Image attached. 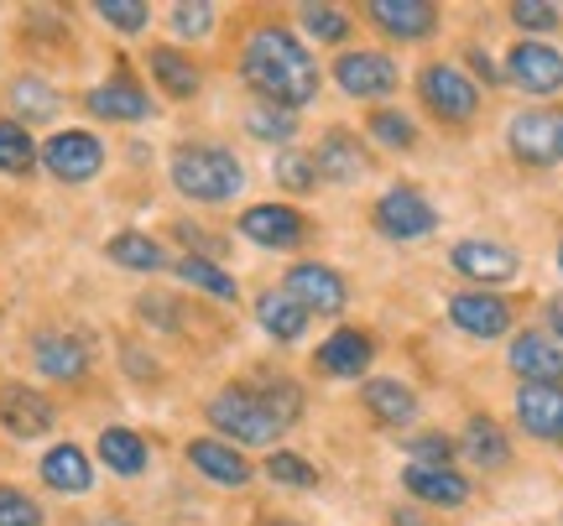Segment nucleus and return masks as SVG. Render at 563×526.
Returning a JSON list of instances; mask_svg holds the SVG:
<instances>
[{
    "mask_svg": "<svg viewBox=\"0 0 563 526\" xmlns=\"http://www.w3.org/2000/svg\"><path fill=\"white\" fill-rule=\"evenodd\" d=\"M506 146L511 157L532 172H548V167L563 163V110H522L506 125Z\"/></svg>",
    "mask_w": 563,
    "mask_h": 526,
    "instance_id": "423d86ee",
    "label": "nucleus"
},
{
    "mask_svg": "<svg viewBox=\"0 0 563 526\" xmlns=\"http://www.w3.org/2000/svg\"><path fill=\"white\" fill-rule=\"evenodd\" d=\"M100 459L110 474H121V480H136L141 469L152 465V454H146V438L131 433V427H104L100 433Z\"/></svg>",
    "mask_w": 563,
    "mask_h": 526,
    "instance_id": "cd10ccee",
    "label": "nucleus"
},
{
    "mask_svg": "<svg viewBox=\"0 0 563 526\" xmlns=\"http://www.w3.org/2000/svg\"><path fill=\"white\" fill-rule=\"evenodd\" d=\"M188 465L224 490L251 485V459H245L235 444H220V438H194V444H188Z\"/></svg>",
    "mask_w": 563,
    "mask_h": 526,
    "instance_id": "4be33fe9",
    "label": "nucleus"
},
{
    "mask_svg": "<svg viewBox=\"0 0 563 526\" xmlns=\"http://www.w3.org/2000/svg\"><path fill=\"white\" fill-rule=\"evenodd\" d=\"M104 256L115 266H125V271H162L167 266V250L152 235H141V230H121L115 240L104 245Z\"/></svg>",
    "mask_w": 563,
    "mask_h": 526,
    "instance_id": "c756f323",
    "label": "nucleus"
},
{
    "mask_svg": "<svg viewBox=\"0 0 563 526\" xmlns=\"http://www.w3.org/2000/svg\"><path fill=\"white\" fill-rule=\"evenodd\" d=\"M178 271L188 287H199V292H209V298H220V303H235L241 298V287H235V277L224 271L220 261H203V256H178Z\"/></svg>",
    "mask_w": 563,
    "mask_h": 526,
    "instance_id": "7c9ffc66",
    "label": "nucleus"
},
{
    "mask_svg": "<svg viewBox=\"0 0 563 526\" xmlns=\"http://www.w3.org/2000/svg\"><path fill=\"white\" fill-rule=\"evenodd\" d=\"M391 522H397V526H428V522L418 516V511H402V506L391 511Z\"/></svg>",
    "mask_w": 563,
    "mask_h": 526,
    "instance_id": "de8ad7c7",
    "label": "nucleus"
},
{
    "mask_svg": "<svg viewBox=\"0 0 563 526\" xmlns=\"http://www.w3.org/2000/svg\"><path fill=\"white\" fill-rule=\"evenodd\" d=\"M361 402L382 427H407L412 417H418V396H412V385L386 381V376H376V381L361 385Z\"/></svg>",
    "mask_w": 563,
    "mask_h": 526,
    "instance_id": "a878e982",
    "label": "nucleus"
},
{
    "mask_svg": "<svg viewBox=\"0 0 563 526\" xmlns=\"http://www.w3.org/2000/svg\"><path fill=\"white\" fill-rule=\"evenodd\" d=\"M42 485L58 490V495H84V490L95 485V465H89V454L79 444H58L42 454Z\"/></svg>",
    "mask_w": 563,
    "mask_h": 526,
    "instance_id": "393cba45",
    "label": "nucleus"
},
{
    "mask_svg": "<svg viewBox=\"0 0 563 526\" xmlns=\"http://www.w3.org/2000/svg\"><path fill=\"white\" fill-rule=\"evenodd\" d=\"M402 485L412 501L422 506H443V511H460L470 501V480H464L460 469H433V465H407L402 469Z\"/></svg>",
    "mask_w": 563,
    "mask_h": 526,
    "instance_id": "412c9836",
    "label": "nucleus"
},
{
    "mask_svg": "<svg viewBox=\"0 0 563 526\" xmlns=\"http://www.w3.org/2000/svg\"><path fill=\"white\" fill-rule=\"evenodd\" d=\"M272 178H277V188H287V193H313V188H319V172H313V152H302V146H287V152H277V167H272Z\"/></svg>",
    "mask_w": 563,
    "mask_h": 526,
    "instance_id": "c9c22d12",
    "label": "nucleus"
},
{
    "mask_svg": "<svg viewBox=\"0 0 563 526\" xmlns=\"http://www.w3.org/2000/svg\"><path fill=\"white\" fill-rule=\"evenodd\" d=\"M282 292H287L308 318H313V313H319V318H334V313H344V303H350L344 277L323 261H298L287 277H282Z\"/></svg>",
    "mask_w": 563,
    "mask_h": 526,
    "instance_id": "6e6552de",
    "label": "nucleus"
},
{
    "mask_svg": "<svg viewBox=\"0 0 563 526\" xmlns=\"http://www.w3.org/2000/svg\"><path fill=\"white\" fill-rule=\"evenodd\" d=\"M241 79L256 89L262 104H282L298 115L319 100V63L287 26H256L241 47Z\"/></svg>",
    "mask_w": 563,
    "mask_h": 526,
    "instance_id": "f257e3e1",
    "label": "nucleus"
},
{
    "mask_svg": "<svg viewBox=\"0 0 563 526\" xmlns=\"http://www.w3.org/2000/svg\"><path fill=\"white\" fill-rule=\"evenodd\" d=\"M32 167H37V142H32V131L21 121H0V172L26 178Z\"/></svg>",
    "mask_w": 563,
    "mask_h": 526,
    "instance_id": "72a5a7b5",
    "label": "nucleus"
},
{
    "mask_svg": "<svg viewBox=\"0 0 563 526\" xmlns=\"http://www.w3.org/2000/svg\"><path fill=\"white\" fill-rule=\"evenodd\" d=\"M11 104H16L21 125L26 121H53V115H58V89L42 83V79H16L11 83Z\"/></svg>",
    "mask_w": 563,
    "mask_h": 526,
    "instance_id": "f704fd0d",
    "label": "nucleus"
},
{
    "mask_svg": "<svg viewBox=\"0 0 563 526\" xmlns=\"http://www.w3.org/2000/svg\"><path fill=\"white\" fill-rule=\"evenodd\" d=\"M464 63L475 68V79H485V83H501L506 74H501V63H490V53H481V47H464Z\"/></svg>",
    "mask_w": 563,
    "mask_h": 526,
    "instance_id": "a18cd8bd",
    "label": "nucleus"
},
{
    "mask_svg": "<svg viewBox=\"0 0 563 526\" xmlns=\"http://www.w3.org/2000/svg\"><path fill=\"white\" fill-rule=\"evenodd\" d=\"M245 131L266 146H287L298 136V115L282 110V104H251V110H245Z\"/></svg>",
    "mask_w": 563,
    "mask_h": 526,
    "instance_id": "473e14b6",
    "label": "nucleus"
},
{
    "mask_svg": "<svg viewBox=\"0 0 563 526\" xmlns=\"http://www.w3.org/2000/svg\"><path fill=\"white\" fill-rule=\"evenodd\" d=\"M37 163L58 182H89L104 167V142L95 131H58L47 146H37Z\"/></svg>",
    "mask_w": 563,
    "mask_h": 526,
    "instance_id": "9d476101",
    "label": "nucleus"
},
{
    "mask_svg": "<svg viewBox=\"0 0 563 526\" xmlns=\"http://www.w3.org/2000/svg\"><path fill=\"white\" fill-rule=\"evenodd\" d=\"M313 360H319V370L334 376V381H361L365 370H371V360H376V339H371L365 328H334Z\"/></svg>",
    "mask_w": 563,
    "mask_h": 526,
    "instance_id": "a211bd4d",
    "label": "nucleus"
},
{
    "mask_svg": "<svg viewBox=\"0 0 563 526\" xmlns=\"http://www.w3.org/2000/svg\"><path fill=\"white\" fill-rule=\"evenodd\" d=\"M517 423H522L527 438L563 448V385H517Z\"/></svg>",
    "mask_w": 563,
    "mask_h": 526,
    "instance_id": "dca6fc26",
    "label": "nucleus"
},
{
    "mask_svg": "<svg viewBox=\"0 0 563 526\" xmlns=\"http://www.w3.org/2000/svg\"><path fill=\"white\" fill-rule=\"evenodd\" d=\"M95 16H104L115 32H141V26L152 21V11H146L141 0H100V5H95Z\"/></svg>",
    "mask_w": 563,
    "mask_h": 526,
    "instance_id": "c03bdc74",
    "label": "nucleus"
},
{
    "mask_svg": "<svg viewBox=\"0 0 563 526\" xmlns=\"http://www.w3.org/2000/svg\"><path fill=\"white\" fill-rule=\"evenodd\" d=\"M543 334L548 339H553V345H563V292H553V298H548L543 303Z\"/></svg>",
    "mask_w": 563,
    "mask_h": 526,
    "instance_id": "49530a36",
    "label": "nucleus"
},
{
    "mask_svg": "<svg viewBox=\"0 0 563 526\" xmlns=\"http://www.w3.org/2000/svg\"><path fill=\"white\" fill-rule=\"evenodd\" d=\"M0 427L21 438V444H32V438H47L53 427H58V406L53 396H42L32 385H0Z\"/></svg>",
    "mask_w": 563,
    "mask_h": 526,
    "instance_id": "f8f14e48",
    "label": "nucleus"
},
{
    "mask_svg": "<svg viewBox=\"0 0 563 526\" xmlns=\"http://www.w3.org/2000/svg\"><path fill=\"white\" fill-rule=\"evenodd\" d=\"M256 318H262V328L272 334V339H277V345H298L302 334H308V313H302V307L292 303L282 287H277V292H262V298H256Z\"/></svg>",
    "mask_w": 563,
    "mask_h": 526,
    "instance_id": "c85d7f7f",
    "label": "nucleus"
},
{
    "mask_svg": "<svg viewBox=\"0 0 563 526\" xmlns=\"http://www.w3.org/2000/svg\"><path fill=\"white\" fill-rule=\"evenodd\" d=\"M501 74H506V83H517L522 94L548 100V94H559V89H563V53L553 47V42L522 37L511 53H506Z\"/></svg>",
    "mask_w": 563,
    "mask_h": 526,
    "instance_id": "0eeeda50",
    "label": "nucleus"
},
{
    "mask_svg": "<svg viewBox=\"0 0 563 526\" xmlns=\"http://www.w3.org/2000/svg\"><path fill=\"white\" fill-rule=\"evenodd\" d=\"M418 94L443 125H470L481 115V83L454 63H428L418 74Z\"/></svg>",
    "mask_w": 563,
    "mask_h": 526,
    "instance_id": "39448f33",
    "label": "nucleus"
},
{
    "mask_svg": "<svg viewBox=\"0 0 563 526\" xmlns=\"http://www.w3.org/2000/svg\"><path fill=\"white\" fill-rule=\"evenodd\" d=\"M272 526H287V522H272Z\"/></svg>",
    "mask_w": 563,
    "mask_h": 526,
    "instance_id": "3c124183",
    "label": "nucleus"
},
{
    "mask_svg": "<svg viewBox=\"0 0 563 526\" xmlns=\"http://www.w3.org/2000/svg\"><path fill=\"white\" fill-rule=\"evenodd\" d=\"M0 526H42V506L26 490L0 485Z\"/></svg>",
    "mask_w": 563,
    "mask_h": 526,
    "instance_id": "79ce46f5",
    "label": "nucleus"
},
{
    "mask_svg": "<svg viewBox=\"0 0 563 526\" xmlns=\"http://www.w3.org/2000/svg\"><path fill=\"white\" fill-rule=\"evenodd\" d=\"M167 172H173V188L194 203H230L245 188V167L235 163V152L209 146V142L178 146L173 163H167Z\"/></svg>",
    "mask_w": 563,
    "mask_h": 526,
    "instance_id": "f03ea898",
    "label": "nucleus"
},
{
    "mask_svg": "<svg viewBox=\"0 0 563 526\" xmlns=\"http://www.w3.org/2000/svg\"><path fill=\"white\" fill-rule=\"evenodd\" d=\"M298 21H302V32H308L313 42H344L350 37V26H355L340 5H302Z\"/></svg>",
    "mask_w": 563,
    "mask_h": 526,
    "instance_id": "4c0bfd02",
    "label": "nucleus"
},
{
    "mask_svg": "<svg viewBox=\"0 0 563 526\" xmlns=\"http://www.w3.org/2000/svg\"><path fill=\"white\" fill-rule=\"evenodd\" d=\"M365 16L397 42H422L439 32V5H428V0H371Z\"/></svg>",
    "mask_w": 563,
    "mask_h": 526,
    "instance_id": "6ab92c4d",
    "label": "nucleus"
},
{
    "mask_svg": "<svg viewBox=\"0 0 563 526\" xmlns=\"http://www.w3.org/2000/svg\"><path fill=\"white\" fill-rule=\"evenodd\" d=\"M32 360L47 381H84L89 370V345L79 334H37L32 339Z\"/></svg>",
    "mask_w": 563,
    "mask_h": 526,
    "instance_id": "5701e85b",
    "label": "nucleus"
},
{
    "mask_svg": "<svg viewBox=\"0 0 563 526\" xmlns=\"http://www.w3.org/2000/svg\"><path fill=\"white\" fill-rule=\"evenodd\" d=\"M371 142L391 146V152H418V125L407 121L402 110H376L371 115Z\"/></svg>",
    "mask_w": 563,
    "mask_h": 526,
    "instance_id": "e433bc0d",
    "label": "nucleus"
},
{
    "mask_svg": "<svg viewBox=\"0 0 563 526\" xmlns=\"http://www.w3.org/2000/svg\"><path fill=\"white\" fill-rule=\"evenodd\" d=\"M235 230L262 250H298L308 240V214H298L292 203H251Z\"/></svg>",
    "mask_w": 563,
    "mask_h": 526,
    "instance_id": "9b49d317",
    "label": "nucleus"
},
{
    "mask_svg": "<svg viewBox=\"0 0 563 526\" xmlns=\"http://www.w3.org/2000/svg\"><path fill=\"white\" fill-rule=\"evenodd\" d=\"M407 448H412V465L449 469L454 465V454H460V438H449V433H412Z\"/></svg>",
    "mask_w": 563,
    "mask_h": 526,
    "instance_id": "a19ab883",
    "label": "nucleus"
},
{
    "mask_svg": "<svg viewBox=\"0 0 563 526\" xmlns=\"http://www.w3.org/2000/svg\"><path fill=\"white\" fill-rule=\"evenodd\" d=\"M371 224L382 230L386 240H428L433 230H439V209H433V199L422 193V188H412V182H397V188H386L382 199H376V209H371Z\"/></svg>",
    "mask_w": 563,
    "mask_h": 526,
    "instance_id": "20e7f679",
    "label": "nucleus"
},
{
    "mask_svg": "<svg viewBox=\"0 0 563 526\" xmlns=\"http://www.w3.org/2000/svg\"><path fill=\"white\" fill-rule=\"evenodd\" d=\"M506 365L517 381H538V385H563V345H553L543 328H522L511 334V349H506Z\"/></svg>",
    "mask_w": 563,
    "mask_h": 526,
    "instance_id": "2eb2a0df",
    "label": "nucleus"
},
{
    "mask_svg": "<svg viewBox=\"0 0 563 526\" xmlns=\"http://www.w3.org/2000/svg\"><path fill=\"white\" fill-rule=\"evenodd\" d=\"M209 423L220 427L224 438H235L245 448H272L282 438V427L272 423V412L256 402V391L251 385H224L220 396H209Z\"/></svg>",
    "mask_w": 563,
    "mask_h": 526,
    "instance_id": "7ed1b4c3",
    "label": "nucleus"
},
{
    "mask_svg": "<svg viewBox=\"0 0 563 526\" xmlns=\"http://www.w3.org/2000/svg\"><path fill=\"white\" fill-rule=\"evenodd\" d=\"M266 480H277V485H287V490H308V485H319V469L308 465V459H298V454L277 448V454L266 459Z\"/></svg>",
    "mask_w": 563,
    "mask_h": 526,
    "instance_id": "ea45409f",
    "label": "nucleus"
},
{
    "mask_svg": "<svg viewBox=\"0 0 563 526\" xmlns=\"http://www.w3.org/2000/svg\"><path fill=\"white\" fill-rule=\"evenodd\" d=\"M460 454H464V459H470L475 469H485V474H496V469L511 465V438H506V427L496 423L490 412H475V417L464 423Z\"/></svg>",
    "mask_w": 563,
    "mask_h": 526,
    "instance_id": "b1692460",
    "label": "nucleus"
},
{
    "mask_svg": "<svg viewBox=\"0 0 563 526\" xmlns=\"http://www.w3.org/2000/svg\"><path fill=\"white\" fill-rule=\"evenodd\" d=\"M449 266L460 271L464 282H475V292H490V287L517 282L522 256L501 240H460L454 250H449Z\"/></svg>",
    "mask_w": 563,
    "mask_h": 526,
    "instance_id": "1a4fd4ad",
    "label": "nucleus"
},
{
    "mask_svg": "<svg viewBox=\"0 0 563 526\" xmlns=\"http://www.w3.org/2000/svg\"><path fill=\"white\" fill-rule=\"evenodd\" d=\"M84 110L100 115V121H125L131 125V121H146V115H152V94H146V89L121 68L115 79L95 83V89L84 94Z\"/></svg>",
    "mask_w": 563,
    "mask_h": 526,
    "instance_id": "f3484780",
    "label": "nucleus"
},
{
    "mask_svg": "<svg viewBox=\"0 0 563 526\" xmlns=\"http://www.w3.org/2000/svg\"><path fill=\"white\" fill-rule=\"evenodd\" d=\"M173 32H178V37H209V32H214V5H203V0L173 5Z\"/></svg>",
    "mask_w": 563,
    "mask_h": 526,
    "instance_id": "37998d69",
    "label": "nucleus"
},
{
    "mask_svg": "<svg viewBox=\"0 0 563 526\" xmlns=\"http://www.w3.org/2000/svg\"><path fill=\"white\" fill-rule=\"evenodd\" d=\"M397 63L376 53V47H361V53H344L334 58V83H340L350 100H386L391 89H397Z\"/></svg>",
    "mask_w": 563,
    "mask_h": 526,
    "instance_id": "4468645a",
    "label": "nucleus"
},
{
    "mask_svg": "<svg viewBox=\"0 0 563 526\" xmlns=\"http://www.w3.org/2000/svg\"><path fill=\"white\" fill-rule=\"evenodd\" d=\"M449 324L470 339H501L517 324V307L501 292H454L449 298Z\"/></svg>",
    "mask_w": 563,
    "mask_h": 526,
    "instance_id": "ddd939ff",
    "label": "nucleus"
},
{
    "mask_svg": "<svg viewBox=\"0 0 563 526\" xmlns=\"http://www.w3.org/2000/svg\"><path fill=\"white\" fill-rule=\"evenodd\" d=\"M89 526H131V522H89Z\"/></svg>",
    "mask_w": 563,
    "mask_h": 526,
    "instance_id": "09e8293b",
    "label": "nucleus"
},
{
    "mask_svg": "<svg viewBox=\"0 0 563 526\" xmlns=\"http://www.w3.org/2000/svg\"><path fill=\"white\" fill-rule=\"evenodd\" d=\"M559 271H563V240H559Z\"/></svg>",
    "mask_w": 563,
    "mask_h": 526,
    "instance_id": "8fccbe9b",
    "label": "nucleus"
},
{
    "mask_svg": "<svg viewBox=\"0 0 563 526\" xmlns=\"http://www.w3.org/2000/svg\"><path fill=\"white\" fill-rule=\"evenodd\" d=\"M256 402L272 412V423L287 433V427L302 417V385L298 381H287V376H262L256 381Z\"/></svg>",
    "mask_w": 563,
    "mask_h": 526,
    "instance_id": "2f4dec72",
    "label": "nucleus"
},
{
    "mask_svg": "<svg viewBox=\"0 0 563 526\" xmlns=\"http://www.w3.org/2000/svg\"><path fill=\"white\" fill-rule=\"evenodd\" d=\"M506 16L517 21L527 37H538V42H543L548 32H559V26H563V11H559V5H548V0H517Z\"/></svg>",
    "mask_w": 563,
    "mask_h": 526,
    "instance_id": "58836bf2",
    "label": "nucleus"
},
{
    "mask_svg": "<svg viewBox=\"0 0 563 526\" xmlns=\"http://www.w3.org/2000/svg\"><path fill=\"white\" fill-rule=\"evenodd\" d=\"M313 172H319V182H329V188H350V182L365 178V152H361V136H350V131H323L319 152H313Z\"/></svg>",
    "mask_w": 563,
    "mask_h": 526,
    "instance_id": "aec40b11",
    "label": "nucleus"
},
{
    "mask_svg": "<svg viewBox=\"0 0 563 526\" xmlns=\"http://www.w3.org/2000/svg\"><path fill=\"white\" fill-rule=\"evenodd\" d=\"M146 68H152V79L162 83V94H173V100H194L199 94V63L188 58V53H178V47H152L146 53Z\"/></svg>",
    "mask_w": 563,
    "mask_h": 526,
    "instance_id": "bb28decb",
    "label": "nucleus"
}]
</instances>
